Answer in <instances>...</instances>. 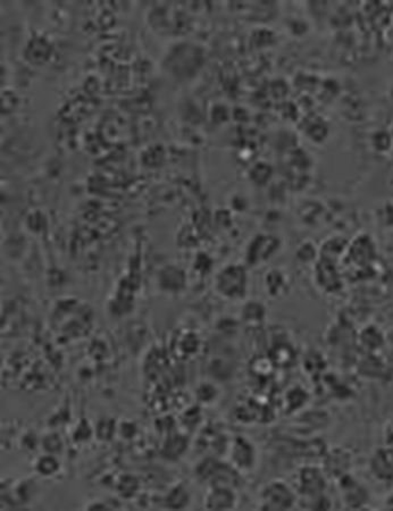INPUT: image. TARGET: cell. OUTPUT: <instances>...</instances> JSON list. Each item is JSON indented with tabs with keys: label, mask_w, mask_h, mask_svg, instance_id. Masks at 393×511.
<instances>
[{
	"label": "cell",
	"mask_w": 393,
	"mask_h": 511,
	"mask_svg": "<svg viewBox=\"0 0 393 511\" xmlns=\"http://www.w3.org/2000/svg\"><path fill=\"white\" fill-rule=\"evenodd\" d=\"M262 510H290L298 501L294 489L284 480L269 482L260 494Z\"/></svg>",
	"instance_id": "cell-1"
},
{
	"label": "cell",
	"mask_w": 393,
	"mask_h": 511,
	"mask_svg": "<svg viewBox=\"0 0 393 511\" xmlns=\"http://www.w3.org/2000/svg\"><path fill=\"white\" fill-rule=\"evenodd\" d=\"M328 487L324 468L306 466L301 468L298 475V491L303 498L319 496Z\"/></svg>",
	"instance_id": "cell-2"
},
{
	"label": "cell",
	"mask_w": 393,
	"mask_h": 511,
	"mask_svg": "<svg viewBox=\"0 0 393 511\" xmlns=\"http://www.w3.org/2000/svg\"><path fill=\"white\" fill-rule=\"evenodd\" d=\"M235 496L231 487H212L206 496V508L212 510H228L234 508Z\"/></svg>",
	"instance_id": "cell-3"
},
{
	"label": "cell",
	"mask_w": 393,
	"mask_h": 511,
	"mask_svg": "<svg viewBox=\"0 0 393 511\" xmlns=\"http://www.w3.org/2000/svg\"><path fill=\"white\" fill-rule=\"evenodd\" d=\"M351 464V458L349 453H346L344 449H335L332 453L328 455L326 464H325V473L326 475L337 476L339 478L348 474V468Z\"/></svg>",
	"instance_id": "cell-4"
},
{
	"label": "cell",
	"mask_w": 393,
	"mask_h": 511,
	"mask_svg": "<svg viewBox=\"0 0 393 511\" xmlns=\"http://www.w3.org/2000/svg\"><path fill=\"white\" fill-rule=\"evenodd\" d=\"M234 462L241 468H249L255 460L253 446L244 439H237L232 450Z\"/></svg>",
	"instance_id": "cell-5"
},
{
	"label": "cell",
	"mask_w": 393,
	"mask_h": 511,
	"mask_svg": "<svg viewBox=\"0 0 393 511\" xmlns=\"http://www.w3.org/2000/svg\"><path fill=\"white\" fill-rule=\"evenodd\" d=\"M371 471L380 480H390L393 477V455L391 451L378 452L371 460Z\"/></svg>",
	"instance_id": "cell-6"
},
{
	"label": "cell",
	"mask_w": 393,
	"mask_h": 511,
	"mask_svg": "<svg viewBox=\"0 0 393 511\" xmlns=\"http://www.w3.org/2000/svg\"><path fill=\"white\" fill-rule=\"evenodd\" d=\"M341 487L344 492V500L350 507H360L362 502L366 498V491L362 485L357 484V482L349 476V482L344 483V480H341Z\"/></svg>",
	"instance_id": "cell-7"
},
{
	"label": "cell",
	"mask_w": 393,
	"mask_h": 511,
	"mask_svg": "<svg viewBox=\"0 0 393 511\" xmlns=\"http://www.w3.org/2000/svg\"><path fill=\"white\" fill-rule=\"evenodd\" d=\"M387 441L390 448H393V421L387 428Z\"/></svg>",
	"instance_id": "cell-8"
}]
</instances>
